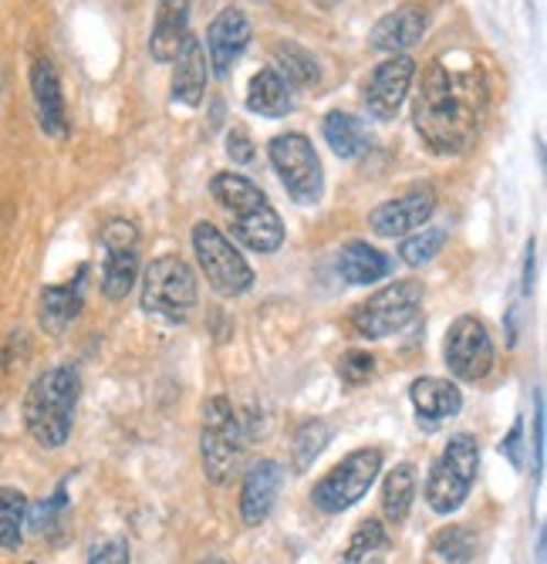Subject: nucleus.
<instances>
[{
  "label": "nucleus",
  "mask_w": 547,
  "mask_h": 564,
  "mask_svg": "<svg viewBox=\"0 0 547 564\" xmlns=\"http://www.w3.org/2000/svg\"><path fill=\"white\" fill-rule=\"evenodd\" d=\"M486 106V72L467 55H439L423 72L413 126L439 156H460L477 142Z\"/></svg>",
  "instance_id": "nucleus-1"
},
{
  "label": "nucleus",
  "mask_w": 547,
  "mask_h": 564,
  "mask_svg": "<svg viewBox=\"0 0 547 564\" xmlns=\"http://www.w3.org/2000/svg\"><path fill=\"white\" fill-rule=\"evenodd\" d=\"M210 193L227 217L233 220V234L243 247H251L254 253H274L284 243V220L271 207L267 193L247 180L243 173H217L210 183Z\"/></svg>",
  "instance_id": "nucleus-2"
},
{
  "label": "nucleus",
  "mask_w": 547,
  "mask_h": 564,
  "mask_svg": "<svg viewBox=\"0 0 547 564\" xmlns=\"http://www.w3.org/2000/svg\"><path fill=\"white\" fill-rule=\"evenodd\" d=\"M81 376L75 366H55L37 376L24 395V426L44 449H62L75 426Z\"/></svg>",
  "instance_id": "nucleus-3"
},
{
  "label": "nucleus",
  "mask_w": 547,
  "mask_h": 564,
  "mask_svg": "<svg viewBox=\"0 0 547 564\" xmlns=\"http://www.w3.org/2000/svg\"><path fill=\"white\" fill-rule=\"evenodd\" d=\"M196 301H200V284H196L193 268L183 258H176V253L156 258L145 268L142 294H139L145 315L166 318V322H186Z\"/></svg>",
  "instance_id": "nucleus-4"
},
{
  "label": "nucleus",
  "mask_w": 547,
  "mask_h": 564,
  "mask_svg": "<svg viewBox=\"0 0 547 564\" xmlns=\"http://www.w3.org/2000/svg\"><path fill=\"white\" fill-rule=\"evenodd\" d=\"M480 470V443L470 433H457L446 443L442 456L426 477V503L433 514H453L470 497V487Z\"/></svg>",
  "instance_id": "nucleus-5"
},
{
  "label": "nucleus",
  "mask_w": 547,
  "mask_h": 564,
  "mask_svg": "<svg viewBox=\"0 0 547 564\" xmlns=\"http://www.w3.org/2000/svg\"><path fill=\"white\" fill-rule=\"evenodd\" d=\"M267 156L274 173L281 176L287 196L297 207H315L325 196V170L308 135L302 132H281L267 142Z\"/></svg>",
  "instance_id": "nucleus-6"
},
{
  "label": "nucleus",
  "mask_w": 547,
  "mask_h": 564,
  "mask_svg": "<svg viewBox=\"0 0 547 564\" xmlns=\"http://www.w3.org/2000/svg\"><path fill=\"white\" fill-rule=\"evenodd\" d=\"M193 253H196V261H200V268H204V274L217 294L240 297L254 288V268L247 264V258L217 224L200 220L193 227Z\"/></svg>",
  "instance_id": "nucleus-7"
},
{
  "label": "nucleus",
  "mask_w": 547,
  "mask_h": 564,
  "mask_svg": "<svg viewBox=\"0 0 547 564\" xmlns=\"http://www.w3.org/2000/svg\"><path fill=\"white\" fill-rule=\"evenodd\" d=\"M419 304H423V284L416 278L392 281L355 307L352 325L362 338H389L416 322Z\"/></svg>",
  "instance_id": "nucleus-8"
},
{
  "label": "nucleus",
  "mask_w": 547,
  "mask_h": 564,
  "mask_svg": "<svg viewBox=\"0 0 547 564\" xmlns=\"http://www.w3.org/2000/svg\"><path fill=\"white\" fill-rule=\"evenodd\" d=\"M379 474H382V453L375 446L355 449L315 484L311 500L325 514H341V510L355 507L372 490Z\"/></svg>",
  "instance_id": "nucleus-9"
},
{
  "label": "nucleus",
  "mask_w": 547,
  "mask_h": 564,
  "mask_svg": "<svg viewBox=\"0 0 547 564\" xmlns=\"http://www.w3.org/2000/svg\"><path fill=\"white\" fill-rule=\"evenodd\" d=\"M243 420H237L233 405L227 395H214L204 405V436H200V449H204V474L210 484L223 487L237 467V459L243 453Z\"/></svg>",
  "instance_id": "nucleus-10"
},
{
  "label": "nucleus",
  "mask_w": 547,
  "mask_h": 564,
  "mask_svg": "<svg viewBox=\"0 0 547 564\" xmlns=\"http://www.w3.org/2000/svg\"><path fill=\"white\" fill-rule=\"evenodd\" d=\"M442 358H446V366H450L453 379H460V382H483L493 372V358H496L490 328L477 315L453 318V325L446 328Z\"/></svg>",
  "instance_id": "nucleus-11"
},
{
  "label": "nucleus",
  "mask_w": 547,
  "mask_h": 564,
  "mask_svg": "<svg viewBox=\"0 0 547 564\" xmlns=\"http://www.w3.org/2000/svg\"><path fill=\"white\" fill-rule=\"evenodd\" d=\"M413 78H416V62L409 55H389L365 82L362 88V98H365V109L372 119L379 122H389L400 116L403 101L413 88Z\"/></svg>",
  "instance_id": "nucleus-12"
},
{
  "label": "nucleus",
  "mask_w": 547,
  "mask_h": 564,
  "mask_svg": "<svg viewBox=\"0 0 547 564\" xmlns=\"http://www.w3.org/2000/svg\"><path fill=\"white\" fill-rule=\"evenodd\" d=\"M436 214V193L433 186H416L395 199H385L369 214V227L379 237H406L419 227H426V220Z\"/></svg>",
  "instance_id": "nucleus-13"
},
{
  "label": "nucleus",
  "mask_w": 547,
  "mask_h": 564,
  "mask_svg": "<svg viewBox=\"0 0 547 564\" xmlns=\"http://www.w3.org/2000/svg\"><path fill=\"white\" fill-rule=\"evenodd\" d=\"M254 37L251 18H247L240 8H223L210 28H207V55H210V68L217 78H227L230 68L243 58L247 44Z\"/></svg>",
  "instance_id": "nucleus-14"
},
{
  "label": "nucleus",
  "mask_w": 547,
  "mask_h": 564,
  "mask_svg": "<svg viewBox=\"0 0 547 564\" xmlns=\"http://www.w3.org/2000/svg\"><path fill=\"white\" fill-rule=\"evenodd\" d=\"M31 98H34L41 132L52 139H65L68 135V109H65V95H62V78H58V68L52 58H34Z\"/></svg>",
  "instance_id": "nucleus-15"
},
{
  "label": "nucleus",
  "mask_w": 547,
  "mask_h": 564,
  "mask_svg": "<svg viewBox=\"0 0 547 564\" xmlns=\"http://www.w3.org/2000/svg\"><path fill=\"white\" fill-rule=\"evenodd\" d=\"M281 464L277 459H258V464L243 474V487H240V518L247 528H261L277 500L281 490Z\"/></svg>",
  "instance_id": "nucleus-16"
},
{
  "label": "nucleus",
  "mask_w": 547,
  "mask_h": 564,
  "mask_svg": "<svg viewBox=\"0 0 547 564\" xmlns=\"http://www.w3.org/2000/svg\"><path fill=\"white\" fill-rule=\"evenodd\" d=\"M429 28V18H426V8L419 4H403L395 8L392 14H385L372 34H369V47L372 51H382V55H406L409 47H416L423 41Z\"/></svg>",
  "instance_id": "nucleus-17"
},
{
  "label": "nucleus",
  "mask_w": 547,
  "mask_h": 564,
  "mask_svg": "<svg viewBox=\"0 0 547 564\" xmlns=\"http://www.w3.org/2000/svg\"><path fill=\"white\" fill-rule=\"evenodd\" d=\"M409 402L416 409L419 423H426L429 430L439 426L442 420L457 416L463 409V392L457 382L439 379V376H423L409 386Z\"/></svg>",
  "instance_id": "nucleus-18"
},
{
  "label": "nucleus",
  "mask_w": 547,
  "mask_h": 564,
  "mask_svg": "<svg viewBox=\"0 0 547 564\" xmlns=\"http://www.w3.org/2000/svg\"><path fill=\"white\" fill-rule=\"evenodd\" d=\"M173 98L186 109H196L207 95V78H210V65H207V51L193 34L183 41L179 55L173 58Z\"/></svg>",
  "instance_id": "nucleus-19"
},
{
  "label": "nucleus",
  "mask_w": 547,
  "mask_h": 564,
  "mask_svg": "<svg viewBox=\"0 0 547 564\" xmlns=\"http://www.w3.org/2000/svg\"><path fill=\"white\" fill-rule=\"evenodd\" d=\"M81 281H85V268L75 274V281H65V284H47L41 291V328L47 335H65L75 318L81 315L85 307V291H81Z\"/></svg>",
  "instance_id": "nucleus-20"
},
{
  "label": "nucleus",
  "mask_w": 547,
  "mask_h": 564,
  "mask_svg": "<svg viewBox=\"0 0 547 564\" xmlns=\"http://www.w3.org/2000/svg\"><path fill=\"white\" fill-rule=\"evenodd\" d=\"M186 37H189V0H160L153 34H149V55L160 65H173Z\"/></svg>",
  "instance_id": "nucleus-21"
},
{
  "label": "nucleus",
  "mask_w": 547,
  "mask_h": 564,
  "mask_svg": "<svg viewBox=\"0 0 547 564\" xmlns=\"http://www.w3.org/2000/svg\"><path fill=\"white\" fill-rule=\"evenodd\" d=\"M389 271H392V261L379 247H372L365 240H348L338 250V274L344 284H352V288L379 284L382 278H389Z\"/></svg>",
  "instance_id": "nucleus-22"
},
{
  "label": "nucleus",
  "mask_w": 547,
  "mask_h": 564,
  "mask_svg": "<svg viewBox=\"0 0 547 564\" xmlns=\"http://www.w3.org/2000/svg\"><path fill=\"white\" fill-rule=\"evenodd\" d=\"M247 109L264 119H284L294 112V98L284 78L274 68H261L247 85Z\"/></svg>",
  "instance_id": "nucleus-23"
},
{
  "label": "nucleus",
  "mask_w": 547,
  "mask_h": 564,
  "mask_svg": "<svg viewBox=\"0 0 547 564\" xmlns=\"http://www.w3.org/2000/svg\"><path fill=\"white\" fill-rule=\"evenodd\" d=\"M321 132H325V142H328V149L335 152L338 160H359L362 152L369 149L365 122L355 119L352 112H341V109L328 112Z\"/></svg>",
  "instance_id": "nucleus-24"
},
{
  "label": "nucleus",
  "mask_w": 547,
  "mask_h": 564,
  "mask_svg": "<svg viewBox=\"0 0 547 564\" xmlns=\"http://www.w3.org/2000/svg\"><path fill=\"white\" fill-rule=\"evenodd\" d=\"M413 500H416V467L400 464L382 480V514H385V521L392 528H400L409 518Z\"/></svg>",
  "instance_id": "nucleus-25"
},
{
  "label": "nucleus",
  "mask_w": 547,
  "mask_h": 564,
  "mask_svg": "<svg viewBox=\"0 0 547 564\" xmlns=\"http://www.w3.org/2000/svg\"><path fill=\"white\" fill-rule=\"evenodd\" d=\"M274 72L284 78V85L291 88H308V85H318L321 78V68H318V58L311 55L308 47L294 44V41H281L274 47Z\"/></svg>",
  "instance_id": "nucleus-26"
},
{
  "label": "nucleus",
  "mask_w": 547,
  "mask_h": 564,
  "mask_svg": "<svg viewBox=\"0 0 547 564\" xmlns=\"http://www.w3.org/2000/svg\"><path fill=\"white\" fill-rule=\"evenodd\" d=\"M473 554H477V534L467 524H450L429 538L426 564H470Z\"/></svg>",
  "instance_id": "nucleus-27"
},
{
  "label": "nucleus",
  "mask_w": 547,
  "mask_h": 564,
  "mask_svg": "<svg viewBox=\"0 0 547 564\" xmlns=\"http://www.w3.org/2000/svg\"><path fill=\"white\" fill-rule=\"evenodd\" d=\"M331 436H335V430L325 420H308V423L297 426V433L291 440V467H294V474H308L315 467V459L331 443Z\"/></svg>",
  "instance_id": "nucleus-28"
},
{
  "label": "nucleus",
  "mask_w": 547,
  "mask_h": 564,
  "mask_svg": "<svg viewBox=\"0 0 547 564\" xmlns=\"http://www.w3.org/2000/svg\"><path fill=\"white\" fill-rule=\"evenodd\" d=\"M139 278V250H106L102 264V294L109 301H122Z\"/></svg>",
  "instance_id": "nucleus-29"
},
{
  "label": "nucleus",
  "mask_w": 547,
  "mask_h": 564,
  "mask_svg": "<svg viewBox=\"0 0 547 564\" xmlns=\"http://www.w3.org/2000/svg\"><path fill=\"white\" fill-rule=\"evenodd\" d=\"M28 497L18 487H0V547L18 551L24 544Z\"/></svg>",
  "instance_id": "nucleus-30"
},
{
  "label": "nucleus",
  "mask_w": 547,
  "mask_h": 564,
  "mask_svg": "<svg viewBox=\"0 0 547 564\" xmlns=\"http://www.w3.org/2000/svg\"><path fill=\"white\" fill-rule=\"evenodd\" d=\"M446 247V230L442 227H423L416 234H409L403 243H400V258L403 264L409 268H423L429 264L433 258H439V250Z\"/></svg>",
  "instance_id": "nucleus-31"
},
{
  "label": "nucleus",
  "mask_w": 547,
  "mask_h": 564,
  "mask_svg": "<svg viewBox=\"0 0 547 564\" xmlns=\"http://www.w3.org/2000/svg\"><path fill=\"white\" fill-rule=\"evenodd\" d=\"M385 528H382V521L379 518H369V521H362L359 528H355V534L348 538V547H344V554H341V564H362L369 554H375L379 547H385Z\"/></svg>",
  "instance_id": "nucleus-32"
},
{
  "label": "nucleus",
  "mask_w": 547,
  "mask_h": 564,
  "mask_svg": "<svg viewBox=\"0 0 547 564\" xmlns=\"http://www.w3.org/2000/svg\"><path fill=\"white\" fill-rule=\"evenodd\" d=\"M375 376V355L365 351V348H352V351H344L341 355V362H338V379L344 386H362Z\"/></svg>",
  "instance_id": "nucleus-33"
},
{
  "label": "nucleus",
  "mask_w": 547,
  "mask_h": 564,
  "mask_svg": "<svg viewBox=\"0 0 547 564\" xmlns=\"http://www.w3.org/2000/svg\"><path fill=\"white\" fill-rule=\"evenodd\" d=\"M62 510H65V487H58L55 497H47L44 503L28 507V521H31V528H34L37 534H44V531H52V528H55V521H58Z\"/></svg>",
  "instance_id": "nucleus-34"
},
{
  "label": "nucleus",
  "mask_w": 547,
  "mask_h": 564,
  "mask_svg": "<svg viewBox=\"0 0 547 564\" xmlns=\"http://www.w3.org/2000/svg\"><path fill=\"white\" fill-rule=\"evenodd\" d=\"M102 247L106 250H139V230L132 220H109L102 230Z\"/></svg>",
  "instance_id": "nucleus-35"
},
{
  "label": "nucleus",
  "mask_w": 547,
  "mask_h": 564,
  "mask_svg": "<svg viewBox=\"0 0 547 564\" xmlns=\"http://www.w3.org/2000/svg\"><path fill=\"white\" fill-rule=\"evenodd\" d=\"M88 564H129V541L109 538L102 544H95L88 554Z\"/></svg>",
  "instance_id": "nucleus-36"
},
{
  "label": "nucleus",
  "mask_w": 547,
  "mask_h": 564,
  "mask_svg": "<svg viewBox=\"0 0 547 564\" xmlns=\"http://www.w3.org/2000/svg\"><path fill=\"white\" fill-rule=\"evenodd\" d=\"M227 156H230L233 163H240V166L254 160V139L247 135L243 126H233V129L227 132Z\"/></svg>",
  "instance_id": "nucleus-37"
},
{
  "label": "nucleus",
  "mask_w": 547,
  "mask_h": 564,
  "mask_svg": "<svg viewBox=\"0 0 547 564\" xmlns=\"http://www.w3.org/2000/svg\"><path fill=\"white\" fill-rule=\"evenodd\" d=\"M544 470V392H534V474Z\"/></svg>",
  "instance_id": "nucleus-38"
},
{
  "label": "nucleus",
  "mask_w": 547,
  "mask_h": 564,
  "mask_svg": "<svg viewBox=\"0 0 547 564\" xmlns=\"http://www.w3.org/2000/svg\"><path fill=\"white\" fill-rule=\"evenodd\" d=\"M501 453L511 459V467H524V420H517L514 426H511V433L501 440Z\"/></svg>",
  "instance_id": "nucleus-39"
},
{
  "label": "nucleus",
  "mask_w": 547,
  "mask_h": 564,
  "mask_svg": "<svg viewBox=\"0 0 547 564\" xmlns=\"http://www.w3.org/2000/svg\"><path fill=\"white\" fill-rule=\"evenodd\" d=\"M530 281H534V240L527 243V261H524V294H530Z\"/></svg>",
  "instance_id": "nucleus-40"
},
{
  "label": "nucleus",
  "mask_w": 547,
  "mask_h": 564,
  "mask_svg": "<svg viewBox=\"0 0 547 564\" xmlns=\"http://www.w3.org/2000/svg\"><path fill=\"white\" fill-rule=\"evenodd\" d=\"M200 564H227V561H223V557H204Z\"/></svg>",
  "instance_id": "nucleus-41"
}]
</instances>
